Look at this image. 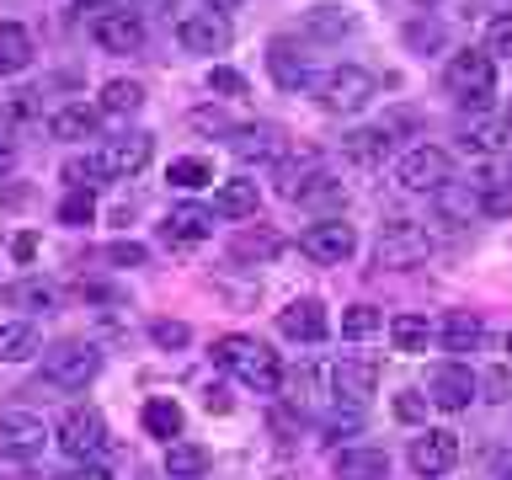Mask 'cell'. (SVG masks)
<instances>
[{
    "label": "cell",
    "instance_id": "ac0fdd59",
    "mask_svg": "<svg viewBox=\"0 0 512 480\" xmlns=\"http://www.w3.org/2000/svg\"><path fill=\"white\" fill-rule=\"evenodd\" d=\"M326 304L320 299H288L283 310H278V336H288V342H299V347H315V342H326Z\"/></svg>",
    "mask_w": 512,
    "mask_h": 480
},
{
    "label": "cell",
    "instance_id": "e0dca14e",
    "mask_svg": "<svg viewBox=\"0 0 512 480\" xmlns=\"http://www.w3.org/2000/svg\"><path fill=\"white\" fill-rule=\"evenodd\" d=\"M0 299H6L11 310H22L27 320H32V315H54V310H64V283L38 278V272H27V278L6 283V294H0Z\"/></svg>",
    "mask_w": 512,
    "mask_h": 480
},
{
    "label": "cell",
    "instance_id": "d590c367",
    "mask_svg": "<svg viewBox=\"0 0 512 480\" xmlns=\"http://www.w3.org/2000/svg\"><path fill=\"white\" fill-rule=\"evenodd\" d=\"M208 464H214V454H208L203 443H171L166 448V475L171 480H203Z\"/></svg>",
    "mask_w": 512,
    "mask_h": 480
},
{
    "label": "cell",
    "instance_id": "f6af8a7d",
    "mask_svg": "<svg viewBox=\"0 0 512 480\" xmlns=\"http://www.w3.org/2000/svg\"><path fill=\"white\" fill-rule=\"evenodd\" d=\"M342 198H347V192L336 187V176H326V171H315L310 182L299 187V198H294V203H304V208H320V203H342Z\"/></svg>",
    "mask_w": 512,
    "mask_h": 480
},
{
    "label": "cell",
    "instance_id": "603a6c76",
    "mask_svg": "<svg viewBox=\"0 0 512 480\" xmlns=\"http://www.w3.org/2000/svg\"><path fill=\"white\" fill-rule=\"evenodd\" d=\"M283 406L294 416H326V400H320V368L315 363L283 374Z\"/></svg>",
    "mask_w": 512,
    "mask_h": 480
},
{
    "label": "cell",
    "instance_id": "680465c9",
    "mask_svg": "<svg viewBox=\"0 0 512 480\" xmlns=\"http://www.w3.org/2000/svg\"><path fill=\"white\" fill-rule=\"evenodd\" d=\"M208 6H214V11H224V16H230V11H240V6H246V0H208Z\"/></svg>",
    "mask_w": 512,
    "mask_h": 480
},
{
    "label": "cell",
    "instance_id": "5bb4252c",
    "mask_svg": "<svg viewBox=\"0 0 512 480\" xmlns=\"http://www.w3.org/2000/svg\"><path fill=\"white\" fill-rule=\"evenodd\" d=\"M235 38L230 16L224 11H192L182 27H176V43H182V54H224Z\"/></svg>",
    "mask_w": 512,
    "mask_h": 480
},
{
    "label": "cell",
    "instance_id": "8992f818",
    "mask_svg": "<svg viewBox=\"0 0 512 480\" xmlns=\"http://www.w3.org/2000/svg\"><path fill=\"white\" fill-rule=\"evenodd\" d=\"M427 256H432V235L416 219H390L379 230V240H374V267H384V272L422 267Z\"/></svg>",
    "mask_w": 512,
    "mask_h": 480
},
{
    "label": "cell",
    "instance_id": "1f68e13d",
    "mask_svg": "<svg viewBox=\"0 0 512 480\" xmlns=\"http://www.w3.org/2000/svg\"><path fill=\"white\" fill-rule=\"evenodd\" d=\"M32 64V32L22 22H0V80L22 75Z\"/></svg>",
    "mask_w": 512,
    "mask_h": 480
},
{
    "label": "cell",
    "instance_id": "6125c7cd",
    "mask_svg": "<svg viewBox=\"0 0 512 480\" xmlns=\"http://www.w3.org/2000/svg\"><path fill=\"white\" fill-rule=\"evenodd\" d=\"M507 182H512V171H507Z\"/></svg>",
    "mask_w": 512,
    "mask_h": 480
},
{
    "label": "cell",
    "instance_id": "7c38bea8",
    "mask_svg": "<svg viewBox=\"0 0 512 480\" xmlns=\"http://www.w3.org/2000/svg\"><path fill=\"white\" fill-rule=\"evenodd\" d=\"M214 219L219 214L203 203H176V208H166V219H160V240H166L171 251H192L214 235Z\"/></svg>",
    "mask_w": 512,
    "mask_h": 480
},
{
    "label": "cell",
    "instance_id": "4dcf8cb0",
    "mask_svg": "<svg viewBox=\"0 0 512 480\" xmlns=\"http://www.w3.org/2000/svg\"><path fill=\"white\" fill-rule=\"evenodd\" d=\"M459 144L470 155H496L507 144V123L502 118H486V112H475V118L459 123Z\"/></svg>",
    "mask_w": 512,
    "mask_h": 480
},
{
    "label": "cell",
    "instance_id": "f5cc1de1",
    "mask_svg": "<svg viewBox=\"0 0 512 480\" xmlns=\"http://www.w3.org/2000/svg\"><path fill=\"white\" fill-rule=\"evenodd\" d=\"M208 86H214L219 96H246L251 80L240 75V70H230V64H214V70H208Z\"/></svg>",
    "mask_w": 512,
    "mask_h": 480
},
{
    "label": "cell",
    "instance_id": "3957f363",
    "mask_svg": "<svg viewBox=\"0 0 512 480\" xmlns=\"http://www.w3.org/2000/svg\"><path fill=\"white\" fill-rule=\"evenodd\" d=\"M379 96V80L363 70V64H336L315 80V102L336 112V118H358V112Z\"/></svg>",
    "mask_w": 512,
    "mask_h": 480
},
{
    "label": "cell",
    "instance_id": "d4e9b609",
    "mask_svg": "<svg viewBox=\"0 0 512 480\" xmlns=\"http://www.w3.org/2000/svg\"><path fill=\"white\" fill-rule=\"evenodd\" d=\"M438 342H443V352H475L486 342V320L475 310H448L438 320Z\"/></svg>",
    "mask_w": 512,
    "mask_h": 480
},
{
    "label": "cell",
    "instance_id": "8fae6325",
    "mask_svg": "<svg viewBox=\"0 0 512 480\" xmlns=\"http://www.w3.org/2000/svg\"><path fill=\"white\" fill-rule=\"evenodd\" d=\"M224 144H230L235 160H246V166H283V155H288V134L278 123H240Z\"/></svg>",
    "mask_w": 512,
    "mask_h": 480
},
{
    "label": "cell",
    "instance_id": "83f0119b",
    "mask_svg": "<svg viewBox=\"0 0 512 480\" xmlns=\"http://www.w3.org/2000/svg\"><path fill=\"white\" fill-rule=\"evenodd\" d=\"M342 150H347V160H358V166H379V160L395 150V139H390V128H384V123H368V128L342 134Z\"/></svg>",
    "mask_w": 512,
    "mask_h": 480
},
{
    "label": "cell",
    "instance_id": "7402d4cb",
    "mask_svg": "<svg viewBox=\"0 0 512 480\" xmlns=\"http://www.w3.org/2000/svg\"><path fill=\"white\" fill-rule=\"evenodd\" d=\"M150 155H155V139L150 134H118V139H107V150H102V160H107V171L112 176H139L144 166H150Z\"/></svg>",
    "mask_w": 512,
    "mask_h": 480
},
{
    "label": "cell",
    "instance_id": "f1b7e54d",
    "mask_svg": "<svg viewBox=\"0 0 512 480\" xmlns=\"http://www.w3.org/2000/svg\"><path fill=\"white\" fill-rule=\"evenodd\" d=\"M182 427H187V416H182V406H176L171 395H150V400H144V432H150V438L182 443Z\"/></svg>",
    "mask_w": 512,
    "mask_h": 480
},
{
    "label": "cell",
    "instance_id": "94428289",
    "mask_svg": "<svg viewBox=\"0 0 512 480\" xmlns=\"http://www.w3.org/2000/svg\"><path fill=\"white\" fill-rule=\"evenodd\" d=\"M502 480H512V470H507V475H502Z\"/></svg>",
    "mask_w": 512,
    "mask_h": 480
},
{
    "label": "cell",
    "instance_id": "e575fe53",
    "mask_svg": "<svg viewBox=\"0 0 512 480\" xmlns=\"http://www.w3.org/2000/svg\"><path fill=\"white\" fill-rule=\"evenodd\" d=\"M54 139H96V128H102V112L86 107V102H70V107H59L54 112Z\"/></svg>",
    "mask_w": 512,
    "mask_h": 480
},
{
    "label": "cell",
    "instance_id": "9f6ffc18",
    "mask_svg": "<svg viewBox=\"0 0 512 480\" xmlns=\"http://www.w3.org/2000/svg\"><path fill=\"white\" fill-rule=\"evenodd\" d=\"M48 480H112V470H102V464H75V470H59Z\"/></svg>",
    "mask_w": 512,
    "mask_h": 480
},
{
    "label": "cell",
    "instance_id": "5b68a950",
    "mask_svg": "<svg viewBox=\"0 0 512 480\" xmlns=\"http://www.w3.org/2000/svg\"><path fill=\"white\" fill-rule=\"evenodd\" d=\"M96 374H102V352L91 342H80V336L43 347V379L54 390H86V384H96Z\"/></svg>",
    "mask_w": 512,
    "mask_h": 480
},
{
    "label": "cell",
    "instance_id": "db71d44e",
    "mask_svg": "<svg viewBox=\"0 0 512 480\" xmlns=\"http://www.w3.org/2000/svg\"><path fill=\"white\" fill-rule=\"evenodd\" d=\"M11 256H16V267H32V262H38V235H32V230H16V235H11Z\"/></svg>",
    "mask_w": 512,
    "mask_h": 480
},
{
    "label": "cell",
    "instance_id": "f546056e",
    "mask_svg": "<svg viewBox=\"0 0 512 480\" xmlns=\"http://www.w3.org/2000/svg\"><path fill=\"white\" fill-rule=\"evenodd\" d=\"M256 208H262V192H256V182H246V176H235V182H219L214 192V214L219 219H251Z\"/></svg>",
    "mask_w": 512,
    "mask_h": 480
},
{
    "label": "cell",
    "instance_id": "484cf974",
    "mask_svg": "<svg viewBox=\"0 0 512 480\" xmlns=\"http://www.w3.org/2000/svg\"><path fill=\"white\" fill-rule=\"evenodd\" d=\"M32 358H43V331L22 315L6 320L0 326V363H32Z\"/></svg>",
    "mask_w": 512,
    "mask_h": 480
},
{
    "label": "cell",
    "instance_id": "c3c4849f",
    "mask_svg": "<svg viewBox=\"0 0 512 480\" xmlns=\"http://www.w3.org/2000/svg\"><path fill=\"white\" fill-rule=\"evenodd\" d=\"M427 406H432V400H427L422 390H400L390 411H395V422H406V427H422V422H427Z\"/></svg>",
    "mask_w": 512,
    "mask_h": 480
},
{
    "label": "cell",
    "instance_id": "816d5d0a",
    "mask_svg": "<svg viewBox=\"0 0 512 480\" xmlns=\"http://www.w3.org/2000/svg\"><path fill=\"white\" fill-rule=\"evenodd\" d=\"M150 262V246H139V240H112L107 246V267H144Z\"/></svg>",
    "mask_w": 512,
    "mask_h": 480
},
{
    "label": "cell",
    "instance_id": "cb8c5ba5",
    "mask_svg": "<svg viewBox=\"0 0 512 480\" xmlns=\"http://www.w3.org/2000/svg\"><path fill=\"white\" fill-rule=\"evenodd\" d=\"M299 27L310 32V38H347V32L358 27V11L342 6V0H320V6H310L299 16Z\"/></svg>",
    "mask_w": 512,
    "mask_h": 480
},
{
    "label": "cell",
    "instance_id": "d6a6232c",
    "mask_svg": "<svg viewBox=\"0 0 512 480\" xmlns=\"http://www.w3.org/2000/svg\"><path fill=\"white\" fill-rule=\"evenodd\" d=\"M139 107H144L139 80H107V86L96 91V112H107V118H134Z\"/></svg>",
    "mask_w": 512,
    "mask_h": 480
},
{
    "label": "cell",
    "instance_id": "681fc988",
    "mask_svg": "<svg viewBox=\"0 0 512 480\" xmlns=\"http://www.w3.org/2000/svg\"><path fill=\"white\" fill-rule=\"evenodd\" d=\"M192 134H208V139H230L235 123L224 118L219 107H192Z\"/></svg>",
    "mask_w": 512,
    "mask_h": 480
},
{
    "label": "cell",
    "instance_id": "60d3db41",
    "mask_svg": "<svg viewBox=\"0 0 512 480\" xmlns=\"http://www.w3.org/2000/svg\"><path fill=\"white\" fill-rule=\"evenodd\" d=\"M150 342L160 352H187L192 347V326H187V320H171V315H155L150 320Z\"/></svg>",
    "mask_w": 512,
    "mask_h": 480
},
{
    "label": "cell",
    "instance_id": "b9f144b4",
    "mask_svg": "<svg viewBox=\"0 0 512 480\" xmlns=\"http://www.w3.org/2000/svg\"><path fill=\"white\" fill-rule=\"evenodd\" d=\"M379 326H384V315L374 310V304H347V310H342V336H347V342H368Z\"/></svg>",
    "mask_w": 512,
    "mask_h": 480
},
{
    "label": "cell",
    "instance_id": "11a10c76",
    "mask_svg": "<svg viewBox=\"0 0 512 480\" xmlns=\"http://www.w3.org/2000/svg\"><path fill=\"white\" fill-rule=\"evenodd\" d=\"M203 406L214 411V416H230V411H235V395L224 390V384H208V390H203Z\"/></svg>",
    "mask_w": 512,
    "mask_h": 480
},
{
    "label": "cell",
    "instance_id": "f35d334b",
    "mask_svg": "<svg viewBox=\"0 0 512 480\" xmlns=\"http://www.w3.org/2000/svg\"><path fill=\"white\" fill-rule=\"evenodd\" d=\"M208 182H214V166L203 155H176L166 166V187H176V192H198Z\"/></svg>",
    "mask_w": 512,
    "mask_h": 480
},
{
    "label": "cell",
    "instance_id": "52a82bcc",
    "mask_svg": "<svg viewBox=\"0 0 512 480\" xmlns=\"http://www.w3.org/2000/svg\"><path fill=\"white\" fill-rule=\"evenodd\" d=\"M352 251H358V230L347 219H315L299 235V256L310 267H342Z\"/></svg>",
    "mask_w": 512,
    "mask_h": 480
},
{
    "label": "cell",
    "instance_id": "91938a15",
    "mask_svg": "<svg viewBox=\"0 0 512 480\" xmlns=\"http://www.w3.org/2000/svg\"><path fill=\"white\" fill-rule=\"evenodd\" d=\"M75 6H102V11H107V6H112V0H75Z\"/></svg>",
    "mask_w": 512,
    "mask_h": 480
},
{
    "label": "cell",
    "instance_id": "9a60e30c",
    "mask_svg": "<svg viewBox=\"0 0 512 480\" xmlns=\"http://www.w3.org/2000/svg\"><path fill=\"white\" fill-rule=\"evenodd\" d=\"M427 400L438 411H464L470 400H480V379L464 363H438L427 374Z\"/></svg>",
    "mask_w": 512,
    "mask_h": 480
},
{
    "label": "cell",
    "instance_id": "74e56055",
    "mask_svg": "<svg viewBox=\"0 0 512 480\" xmlns=\"http://www.w3.org/2000/svg\"><path fill=\"white\" fill-rule=\"evenodd\" d=\"M390 342H395V352H427V342H432V326H427V315H416V310H400V315L390 320Z\"/></svg>",
    "mask_w": 512,
    "mask_h": 480
},
{
    "label": "cell",
    "instance_id": "6f0895ef",
    "mask_svg": "<svg viewBox=\"0 0 512 480\" xmlns=\"http://www.w3.org/2000/svg\"><path fill=\"white\" fill-rule=\"evenodd\" d=\"M11 166H16V139H11V134H0V182L11 176Z\"/></svg>",
    "mask_w": 512,
    "mask_h": 480
},
{
    "label": "cell",
    "instance_id": "ba28073f",
    "mask_svg": "<svg viewBox=\"0 0 512 480\" xmlns=\"http://www.w3.org/2000/svg\"><path fill=\"white\" fill-rule=\"evenodd\" d=\"M395 182L406 192H438L443 182H454V160L438 144H416V150L395 160Z\"/></svg>",
    "mask_w": 512,
    "mask_h": 480
},
{
    "label": "cell",
    "instance_id": "2e32d148",
    "mask_svg": "<svg viewBox=\"0 0 512 480\" xmlns=\"http://www.w3.org/2000/svg\"><path fill=\"white\" fill-rule=\"evenodd\" d=\"M267 70L272 80H278L283 91H315V54H304L299 43H288V38H272L267 48Z\"/></svg>",
    "mask_w": 512,
    "mask_h": 480
},
{
    "label": "cell",
    "instance_id": "d6986e66",
    "mask_svg": "<svg viewBox=\"0 0 512 480\" xmlns=\"http://www.w3.org/2000/svg\"><path fill=\"white\" fill-rule=\"evenodd\" d=\"M96 43L107 48V54H139L144 48V16L139 11H123V6H107L96 16Z\"/></svg>",
    "mask_w": 512,
    "mask_h": 480
},
{
    "label": "cell",
    "instance_id": "4316f807",
    "mask_svg": "<svg viewBox=\"0 0 512 480\" xmlns=\"http://www.w3.org/2000/svg\"><path fill=\"white\" fill-rule=\"evenodd\" d=\"M432 203H438V214L448 224H475L480 219V187L475 182H443L432 192Z\"/></svg>",
    "mask_w": 512,
    "mask_h": 480
},
{
    "label": "cell",
    "instance_id": "4fadbf2b",
    "mask_svg": "<svg viewBox=\"0 0 512 480\" xmlns=\"http://www.w3.org/2000/svg\"><path fill=\"white\" fill-rule=\"evenodd\" d=\"M454 464H459V438L448 427H427L411 438V470L422 480H438V475L454 470Z\"/></svg>",
    "mask_w": 512,
    "mask_h": 480
},
{
    "label": "cell",
    "instance_id": "7dc6e473",
    "mask_svg": "<svg viewBox=\"0 0 512 480\" xmlns=\"http://www.w3.org/2000/svg\"><path fill=\"white\" fill-rule=\"evenodd\" d=\"M486 54L491 59H512V11H502V16L486 22Z\"/></svg>",
    "mask_w": 512,
    "mask_h": 480
},
{
    "label": "cell",
    "instance_id": "277c9868",
    "mask_svg": "<svg viewBox=\"0 0 512 480\" xmlns=\"http://www.w3.org/2000/svg\"><path fill=\"white\" fill-rule=\"evenodd\" d=\"M54 443H59V454H64V459L96 464V459H102L107 448H112V427H107V416H102V411L75 406V411H64V416H59Z\"/></svg>",
    "mask_w": 512,
    "mask_h": 480
},
{
    "label": "cell",
    "instance_id": "8d00e7d4",
    "mask_svg": "<svg viewBox=\"0 0 512 480\" xmlns=\"http://www.w3.org/2000/svg\"><path fill=\"white\" fill-rule=\"evenodd\" d=\"M363 422H368V411L363 406H342V400H336V406L320 416V443H342V438H358L363 432Z\"/></svg>",
    "mask_w": 512,
    "mask_h": 480
},
{
    "label": "cell",
    "instance_id": "ffe728a7",
    "mask_svg": "<svg viewBox=\"0 0 512 480\" xmlns=\"http://www.w3.org/2000/svg\"><path fill=\"white\" fill-rule=\"evenodd\" d=\"M288 240L272 230V224H240V230L230 235V262L240 267H267V262H278Z\"/></svg>",
    "mask_w": 512,
    "mask_h": 480
},
{
    "label": "cell",
    "instance_id": "7bdbcfd3",
    "mask_svg": "<svg viewBox=\"0 0 512 480\" xmlns=\"http://www.w3.org/2000/svg\"><path fill=\"white\" fill-rule=\"evenodd\" d=\"M91 219H96V192L70 187V192L59 198V224H70V230H86Z\"/></svg>",
    "mask_w": 512,
    "mask_h": 480
},
{
    "label": "cell",
    "instance_id": "ab89813d",
    "mask_svg": "<svg viewBox=\"0 0 512 480\" xmlns=\"http://www.w3.org/2000/svg\"><path fill=\"white\" fill-rule=\"evenodd\" d=\"M400 38H406V48H411V54H438L448 32H443V22H438V16H411V22L400 27Z\"/></svg>",
    "mask_w": 512,
    "mask_h": 480
},
{
    "label": "cell",
    "instance_id": "ee69618b",
    "mask_svg": "<svg viewBox=\"0 0 512 480\" xmlns=\"http://www.w3.org/2000/svg\"><path fill=\"white\" fill-rule=\"evenodd\" d=\"M480 214L491 219H507L512 214V182H496V176H480Z\"/></svg>",
    "mask_w": 512,
    "mask_h": 480
},
{
    "label": "cell",
    "instance_id": "7a4b0ae2",
    "mask_svg": "<svg viewBox=\"0 0 512 480\" xmlns=\"http://www.w3.org/2000/svg\"><path fill=\"white\" fill-rule=\"evenodd\" d=\"M443 86L454 96L459 107H491L496 96V59L486 48H459V54H448V70H443Z\"/></svg>",
    "mask_w": 512,
    "mask_h": 480
},
{
    "label": "cell",
    "instance_id": "44dd1931",
    "mask_svg": "<svg viewBox=\"0 0 512 480\" xmlns=\"http://www.w3.org/2000/svg\"><path fill=\"white\" fill-rule=\"evenodd\" d=\"M331 480H390V454L374 443H352L331 459Z\"/></svg>",
    "mask_w": 512,
    "mask_h": 480
},
{
    "label": "cell",
    "instance_id": "f907efd6",
    "mask_svg": "<svg viewBox=\"0 0 512 480\" xmlns=\"http://www.w3.org/2000/svg\"><path fill=\"white\" fill-rule=\"evenodd\" d=\"M38 112V91H6L0 96V118L6 123H27Z\"/></svg>",
    "mask_w": 512,
    "mask_h": 480
},
{
    "label": "cell",
    "instance_id": "6da1fadb",
    "mask_svg": "<svg viewBox=\"0 0 512 480\" xmlns=\"http://www.w3.org/2000/svg\"><path fill=\"white\" fill-rule=\"evenodd\" d=\"M224 374H235L246 390L256 395H278L283 390V363H278V352H272L262 336H246V331H230V336H219L214 352H208Z\"/></svg>",
    "mask_w": 512,
    "mask_h": 480
},
{
    "label": "cell",
    "instance_id": "9c48e42d",
    "mask_svg": "<svg viewBox=\"0 0 512 480\" xmlns=\"http://www.w3.org/2000/svg\"><path fill=\"white\" fill-rule=\"evenodd\" d=\"M379 358L374 352H347V358H336V368H331V390H336V400L342 406H363L368 411V400H374V390H379Z\"/></svg>",
    "mask_w": 512,
    "mask_h": 480
},
{
    "label": "cell",
    "instance_id": "836d02e7",
    "mask_svg": "<svg viewBox=\"0 0 512 480\" xmlns=\"http://www.w3.org/2000/svg\"><path fill=\"white\" fill-rule=\"evenodd\" d=\"M59 182L64 187H80V192H102V182H112V171H107L102 155H70L59 166Z\"/></svg>",
    "mask_w": 512,
    "mask_h": 480
},
{
    "label": "cell",
    "instance_id": "bcb514c9",
    "mask_svg": "<svg viewBox=\"0 0 512 480\" xmlns=\"http://www.w3.org/2000/svg\"><path fill=\"white\" fill-rule=\"evenodd\" d=\"M480 400H491V406L512 400V363H496V368L480 374Z\"/></svg>",
    "mask_w": 512,
    "mask_h": 480
},
{
    "label": "cell",
    "instance_id": "30bf717a",
    "mask_svg": "<svg viewBox=\"0 0 512 480\" xmlns=\"http://www.w3.org/2000/svg\"><path fill=\"white\" fill-rule=\"evenodd\" d=\"M48 448V427L32 411H6L0 416V459L6 464H32Z\"/></svg>",
    "mask_w": 512,
    "mask_h": 480
}]
</instances>
